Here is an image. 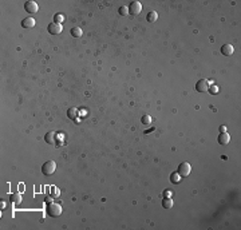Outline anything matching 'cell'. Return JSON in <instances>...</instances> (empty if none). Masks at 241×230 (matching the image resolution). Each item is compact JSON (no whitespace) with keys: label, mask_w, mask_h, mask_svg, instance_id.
I'll list each match as a JSON object with an SVG mask.
<instances>
[{"label":"cell","mask_w":241,"mask_h":230,"mask_svg":"<svg viewBox=\"0 0 241 230\" xmlns=\"http://www.w3.org/2000/svg\"><path fill=\"white\" fill-rule=\"evenodd\" d=\"M46 211H47V214L50 217H54V218H55V217H59L60 214H62V206H60L59 203L51 202V203L47 205Z\"/></svg>","instance_id":"obj_1"},{"label":"cell","mask_w":241,"mask_h":230,"mask_svg":"<svg viewBox=\"0 0 241 230\" xmlns=\"http://www.w3.org/2000/svg\"><path fill=\"white\" fill-rule=\"evenodd\" d=\"M55 170H56V163L54 161H47L42 166V173L44 175H52L55 173Z\"/></svg>","instance_id":"obj_2"},{"label":"cell","mask_w":241,"mask_h":230,"mask_svg":"<svg viewBox=\"0 0 241 230\" xmlns=\"http://www.w3.org/2000/svg\"><path fill=\"white\" fill-rule=\"evenodd\" d=\"M62 24H59V23H55V22H52V23H50L47 26V31L50 32L51 35H59L60 32H62Z\"/></svg>","instance_id":"obj_3"},{"label":"cell","mask_w":241,"mask_h":230,"mask_svg":"<svg viewBox=\"0 0 241 230\" xmlns=\"http://www.w3.org/2000/svg\"><path fill=\"white\" fill-rule=\"evenodd\" d=\"M190 171H192V167H190V165H189L188 162H182V163H180V166H178V174L181 177H188L189 174H190Z\"/></svg>","instance_id":"obj_4"},{"label":"cell","mask_w":241,"mask_h":230,"mask_svg":"<svg viewBox=\"0 0 241 230\" xmlns=\"http://www.w3.org/2000/svg\"><path fill=\"white\" fill-rule=\"evenodd\" d=\"M209 86H210V83H209L206 79H200L198 82L196 83V90L198 92H206L209 90Z\"/></svg>","instance_id":"obj_5"},{"label":"cell","mask_w":241,"mask_h":230,"mask_svg":"<svg viewBox=\"0 0 241 230\" xmlns=\"http://www.w3.org/2000/svg\"><path fill=\"white\" fill-rule=\"evenodd\" d=\"M141 11H142V4L139 2H131L130 3V6H129V14L138 15Z\"/></svg>","instance_id":"obj_6"},{"label":"cell","mask_w":241,"mask_h":230,"mask_svg":"<svg viewBox=\"0 0 241 230\" xmlns=\"http://www.w3.org/2000/svg\"><path fill=\"white\" fill-rule=\"evenodd\" d=\"M24 10H26L28 14H36L39 10V7H38V4H36L35 2H32V0H28V2L24 3Z\"/></svg>","instance_id":"obj_7"},{"label":"cell","mask_w":241,"mask_h":230,"mask_svg":"<svg viewBox=\"0 0 241 230\" xmlns=\"http://www.w3.org/2000/svg\"><path fill=\"white\" fill-rule=\"evenodd\" d=\"M221 54L222 55H225V56H230L233 52H235V48H233V46L232 44H229V43H226V44H224L222 47H221Z\"/></svg>","instance_id":"obj_8"},{"label":"cell","mask_w":241,"mask_h":230,"mask_svg":"<svg viewBox=\"0 0 241 230\" xmlns=\"http://www.w3.org/2000/svg\"><path fill=\"white\" fill-rule=\"evenodd\" d=\"M22 27L23 28H27V30H30V28L35 27V19L34 18H24L22 20Z\"/></svg>","instance_id":"obj_9"},{"label":"cell","mask_w":241,"mask_h":230,"mask_svg":"<svg viewBox=\"0 0 241 230\" xmlns=\"http://www.w3.org/2000/svg\"><path fill=\"white\" fill-rule=\"evenodd\" d=\"M56 134L54 131H50V132H47L46 136H44V140H46V143L48 144H55L56 143Z\"/></svg>","instance_id":"obj_10"},{"label":"cell","mask_w":241,"mask_h":230,"mask_svg":"<svg viewBox=\"0 0 241 230\" xmlns=\"http://www.w3.org/2000/svg\"><path fill=\"white\" fill-rule=\"evenodd\" d=\"M217 140H218L220 144H228L229 140H230V136H229L228 132H221L218 135V138H217Z\"/></svg>","instance_id":"obj_11"},{"label":"cell","mask_w":241,"mask_h":230,"mask_svg":"<svg viewBox=\"0 0 241 230\" xmlns=\"http://www.w3.org/2000/svg\"><path fill=\"white\" fill-rule=\"evenodd\" d=\"M78 114H79V111H78V108H76V107H70V108L67 110L68 118L72 119V120H76V119H78Z\"/></svg>","instance_id":"obj_12"},{"label":"cell","mask_w":241,"mask_h":230,"mask_svg":"<svg viewBox=\"0 0 241 230\" xmlns=\"http://www.w3.org/2000/svg\"><path fill=\"white\" fill-rule=\"evenodd\" d=\"M10 199H11L12 203L19 205L20 202H22V194H20V193H12L11 197H10Z\"/></svg>","instance_id":"obj_13"},{"label":"cell","mask_w":241,"mask_h":230,"mask_svg":"<svg viewBox=\"0 0 241 230\" xmlns=\"http://www.w3.org/2000/svg\"><path fill=\"white\" fill-rule=\"evenodd\" d=\"M157 19H158V14H157L155 11H150V12H149V14L146 15V20H147L149 23H154Z\"/></svg>","instance_id":"obj_14"},{"label":"cell","mask_w":241,"mask_h":230,"mask_svg":"<svg viewBox=\"0 0 241 230\" xmlns=\"http://www.w3.org/2000/svg\"><path fill=\"white\" fill-rule=\"evenodd\" d=\"M83 34V31H82V28H79V27H74V28H71V35L74 36V38H80Z\"/></svg>","instance_id":"obj_15"},{"label":"cell","mask_w":241,"mask_h":230,"mask_svg":"<svg viewBox=\"0 0 241 230\" xmlns=\"http://www.w3.org/2000/svg\"><path fill=\"white\" fill-rule=\"evenodd\" d=\"M162 206H163L165 209H171V207H173V199H170L169 197L163 198V201H162Z\"/></svg>","instance_id":"obj_16"},{"label":"cell","mask_w":241,"mask_h":230,"mask_svg":"<svg viewBox=\"0 0 241 230\" xmlns=\"http://www.w3.org/2000/svg\"><path fill=\"white\" fill-rule=\"evenodd\" d=\"M180 181H181V175L178 174V173H171L170 174V182L171 183H180Z\"/></svg>","instance_id":"obj_17"},{"label":"cell","mask_w":241,"mask_h":230,"mask_svg":"<svg viewBox=\"0 0 241 230\" xmlns=\"http://www.w3.org/2000/svg\"><path fill=\"white\" fill-rule=\"evenodd\" d=\"M118 12H119V15H122V16H126V15H129V7H125V6H122L118 10Z\"/></svg>","instance_id":"obj_18"},{"label":"cell","mask_w":241,"mask_h":230,"mask_svg":"<svg viewBox=\"0 0 241 230\" xmlns=\"http://www.w3.org/2000/svg\"><path fill=\"white\" fill-rule=\"evenodd\" d=\"M51 195L54 197V198L59 197V195H60V190H59L58 187H52V189H51Z\"/></svg>","instance_id":"obj_19"},{"label":"cell","mask_w":241,"mask_h":230,"mask_svg":"<svg viewBox=\"0 0 241 230\" xmlns=\"http://www.w3.org/2000/svg\"><path fill=\"white\" fill-rule=\"evenodd\" d=\"M208 91H210V94H217V92H218V87L217 86H214V84H212V86H209V90Z\"/></svg>","instance_id":"obj_20"},{"label":"cell","mask_w":241,"mask_h":230,"mask_svg":"<svg viewBox=\"0 0 241 230\" xmlns=\"http://www.w3.org/2000/svg\"><path fill=\"white\" fill-rule=\"evenodd\" d=\"M54 19H55V20H54V22H55V23H59V24H60V23H62V22H63V20H64V18H63V15H60V14H58V15H55V16H54Z\"/></svg>","instance_id":"obj_21"},{"label":"cell","mask_w":241,"mask_h":230,"mask_svg":"<svg viewBox=\"0 0 241 230\" xmlns=\"http://www.w3.org/2000/svg\"><path fill=\"white\" fill-rule=\"evenodd\" d=\"M150 122H151L150 115H145L143 118H142V123H143V124H146V126H147V124H150Z\"/></svg>","instance_id":"obj_22"},{"label":"cell","mask_w":241,"mask_h":230,"mask_svg":"<svg viewBox=\"0 0 241 230\" xmlns=\"http://www.w3.org/2000/svg\"><path fill=\"white\" fill-rule=\"evenodd\" d=\"M220 131H221V132H226V127H225V126H221V127H220Z\"/></svg>","instance_id":"obj_23"},{"label":"cell","mask_w":241,"mask_h":230,"mask_svg":"<svg viewBox=\"0 0 241 230\" xmlns=\"http://www.w3.org/2000/svg\"><path fill=\"white\" fill-rule=\"evenodd\" d=\"M46 202H47V203H51V202H52V201H51V198H50V197H47V198H46Z\"/></svg>","instance_id":"obj_24"}]
</instances>
